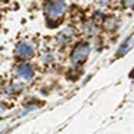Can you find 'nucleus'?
Returning a JSON list of instances; mask_svg holds the SVG:
<instances>
[{
    "instance_id": "7ed1b4c3",
    "label": "nucleus",
    "mask_w": 134,
    "mask_h": 134,
    "mask_svg": "<svg viewBox=\"0 0 134 134\" xmlns=\"http://www.w3.org/2000/svg\"><path fill=\"white\" fill-rule=\"evenodd\" d=\"M17 54L21 59H29L34 54V46L29 43H20L17 46Z\"/></svg>"
},
{
    "instance_id": "423d86ee",
    "label": "nucleus",
    "mask_w": 134,
    "mask_h": 134,
    "mask_svg": "<svg viewBox=\"0 0 134 134\" xmlns=\"http://www.w3.org/2000/svg\"><path fill=\"white\" fill-rule=\"evenodd\" d=\"M73 29H66V31H63L62 34H60V36H59V39H62V38H64V41L63 42H69L71 38H73Z\"/></svg>"
},
{
    "instance_id": "f03ea898",
    "label": "nucleus",
    "mask_w": 134,
    "mask_h": 134,
    "mask_svg": "<svg viewBox=\"0 0 134 134\" xmlns=\"http://www.w3.org/2000/svg\"><path fill=\"white\" fill-rule=\"evenodd\" d=\"M88 54H90V45L88 43H80L78 46H75V49L71 53V63L75 66L81 64L87 60Z\"/></svg>"
},
{
    "instance_id": "0eeeda50",
    "label": "nucleus",
    "mask_w": 134,
    "mask_h": 134,
    "mask_svg": "<svg viewBox=\"0 0 134 134\" xmlns=\"http://www.w3.org/2000/svg\"><path fill=\"white\" fill-rule=\"evenodd\" d=\"M123 4H124V7L134 8V0H123Z\"/></svg>"
},
{
    "instance_id": "20e7f679",
    "label": "nucleus",
    "mask_w": 134,
    "mask_h": 134,
    "mask_svg": "<svg viewBox=\"0 0 134 134\" xmlns=\"http://www.w3.org/2000/svg\"><path fill=\"white\" fill-rule=\"evenodd\" d=\"M17 74H18L21 78L29 81V80L32 78V75H34V69L29 64H25V63H24V64L18 66V69H17Z\"/></svg>"
},
{
    "instance_id": "f257e3e1",
    "label": "nucleus",
    "mask_w": 134,
    "mask_h": 134,
    "mask_svg": "<svg viewBox=\"0 0 134 134\" xmlns=\"http://www.w3.org/2000/svg\"><path fill=\"white\" fill-rule=\"evenodd\" d=\"M67 10V4L64 0H50L45 6V14L48 21L60 20Z\"/></svg>"
},
{
    "instance_id": "39448f33",
    "label": "nucleus",
    "mask_w": 134,
    "mask_h": 134,
    "mask_svg": "<svg viewBox=\"0 0 134 134\" xmlns=\"http://www.w3.org/2000/svg\"><path fill=\"white\" fill-rule=\"evenodd\" d=\"M131 46H133V41H131V39H129V41L126 42V43L119 49V52H117V57H120L121 54H124L126 52H127V50H130V49H131Z\"/></svg>"
}]
</instances>
